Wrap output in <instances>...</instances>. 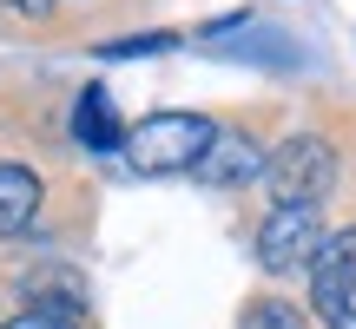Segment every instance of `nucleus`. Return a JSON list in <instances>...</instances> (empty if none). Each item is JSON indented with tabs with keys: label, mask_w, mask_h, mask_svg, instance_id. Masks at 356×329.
<instances>
[{
	"label": "nucleus",
	"mask_w": 356,
	"mask_h": 329,
	"mask_svg": "<svg viewBox=\"0 0 356 329\" xmlns=\"http://www.w3.org/2000/svg\"><path fill=\"white\" fill-rule=\"evenodd\" d=\"M264 178H270V198L277 204H310L317 211L337 185V152H330V139H310V132L304 139H284L264 158Z\"/></svg>",
	"instance_id": "f03ea898"
},
{
	"label": "nucleus",
	"mask_w": 356,
	"mask_h": 329,
	"mask_svg": "<svg viewBox=\"0 0 356 329\" xmlns=\"http://www.w3.org/2000/svg\"><path fill=\"white\" fill-rule=\"evenodd\" d=\"M238 329H310V323H304V310L284 303V296H257V303H244Z\"/></svg>",
	"instance_id": "6e6552de"
},
{
	"label": "nucleus",
	"mask_w": 356,
	"mask_h": 329,
	"mask_svg": "<svg viewBox=\"0 0 356 329\" xmlns=\"http://www.w3.org/2000/svg\"><path fill=\"white\" fill-rule=\"evenodd\" d=\"M159 47H172V33H139V40H113L106 53H159Z\"/></svg>",
	"instance_id": "9d476101"
},
{
	"label": "nucleus",
	"mask_w": 356,
	"mask_h": 329,
	"mask_svg": "<svg viewBox=\"0 0 356 329\" xmlns=\"http://www.w3.org/2000/svg\"><path fill=\"white\" fill-rule=\"evenodd\" d=\"M40 211V178L26 164H0V237H20Z\"/></svg>",
	"instance_id": "0eeeda50"
},
{
	"label": "nucleus",
	"mask_w": 356,
	"mask_h": 329,
	"mask_svg": "<svg viewBox=\"0 0 356 329\" xmlns=\"http://www.w3.org/2000/svg\"><path fill=\"white\" fill-rule=\"evenodd\" d=\"M330 329H356V303L343 310V317H330Z\"/></svg>",
	"instance_id": "f8f14e48"
},
{
	"label": "nucleus",
	"mask_w": 356,
	"mask_h": 329,
	"mask_svg": "<svg viewBox=\"0 0 356 329\" xmlns=\"http://www.w3.org/2000/svg\"><path fill=\"white\" fill-rule=\"evenodd\" d=\"M350 303H356V230L323 237L317 251H310V310L343 317Z\"/></svg>",
	"instance_id": "20e7f679"
},
{
	"label": "nucleus",
	"mask_w": 356,
	"mask_h": 329,
	"mask_svg": "<svg viewBox=\"0 0 356 329\" xmlns=\"http://www.w3.org/2000/svg\"><path fill=\"white\" fill-rule=\"evenodd\" d=\"M7 7H20V13H47L53 0H7Z\"/></svg>",
	"instance_id": "9b49d317"
},
{
	"label": "nucleus",
	"mask_w": 356,
	"mask_h": 329,
	"mask_svg": "<svg viewBox=\"0 0 356 329\" xmlns=\"http://www.w3.org/2000/svg\"><path fill=\"white\" fill-rule=\"evenodd\" d=\"M7 329H79V323L66 317V310H53V303H33V310H20Z\"/></svg>",
	"instance_id": "1a4fd4ad"
},
{
	"label": "nucleus",
	"mask_w": 356,
	"mask_h": 329,
	"mask_svg": "<svg viewBox=\"0 0 356 329\" xmlns=\"http://www.w3.org/2000/svg\"><path fill=\"white\" fill-rule=\"evenodd\" d=\"M73 139L86 145V152H119V145H126V126H119L113 92H106V86H86V92H79V106H73Z\"/></svg>",
	"instance_id": "423d86ee"
},
{
	"label": "nucleus",
	"mask_w": 356,
	"mask_h": 329,
	"mask_svg": "<svg viewBox=\"0 0 356 329\" xmlns=\"http://www.w3.org/2000/svg\"><path fill=\"white\" fill-rule=\"evenodd\" d=\"M218 139V126L204 112H152L139 119V126L126 132V164L145 178H172V171H191V164L204 158V145Z\"/></svg>",
	"instance_id": "f257e3e1"
},
{
	"label": "nucleus",
	"mask_w": 356,
	"mask_h": 329,
	"mask_svg": "<svg viewBox=\"0 0 356 329\" xmlns=\"http://www.w3.org/2000/svg\"><path fill=\"white\" fill-rule=\"evenodd\" d=\"M264 171V158H257V145L244 139V132H218L211 145H204V158L191 164V178H204V185H244V178Z\"/></svg>",
	"instance_id": "39448f33"
},
{
	"label": "nucleus",
	"mask_w": 356,
	"mask_h": 329,
	"mask_svg": "<svg viewBox=\"0 0 356 329\" xmlns=\"http://www.w3.org/2000/svg\"><path fill=\"white\" fill-rule=\"evenodd\" d=\"M323 244V230H317V211L310 204H277V211L257 224V264L264 270H297V264H310V251Z\"/></svg>",
	"instance_id": "7ed1b4c3"
}]
</instances>
